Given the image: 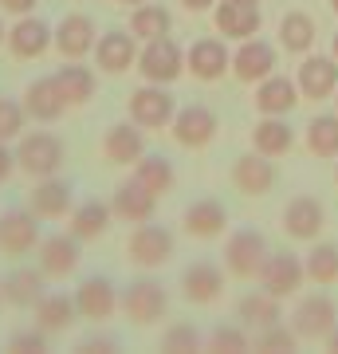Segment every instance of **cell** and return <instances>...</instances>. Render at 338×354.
I'll return each mask as SVG.
<instances>
[{"instance_id":"9","label":"cell","mask_w":338,"mask_h":354,"mask_svg":"<svg viewBox=\"0 0 338 354\" xmlns=\"http://www.w3.org/2000/svg\"><path fill=\"white\" fill-rule=\"evenodd\" d=\"M177 114V99L169 95L165 83H146L130 95V122H138L142 130H165Z\"/></svg>"},{"instance_id":"32","label":"cell","mask_w":338,"mask_h":354,"mask_svg":"<svg viewBox=\"0 0 338 354\" xmlns=\"http://www.w3.org/2000/svg\"><path fill=\"white\" fill-rule=\"evenodd\" d=\"M111 216H114L111 205L99 201V197H91V201H83V205L71 209V225H67V232L79 236V241H99V236H106V228H111Z\"/></svg>"},{"instance_id":"24","label":"cell","mask_w":338,"mask_h":354,"mask_svg":"<svg viewBox=\"0 0 338 354\" xmlns=\"http://www.w3.org/2000/svg\"><path fill=\"white\" fill-rule=\"evenodd\" d=\"M95 44H99L95 20L83 12H67L55 28V48H59L63 59H83L87 51H95Z\"/></svg>"},{"instance_id":"55","label":"cell","mask_w":338,"mask_h":354,"mask_svg":"<svg viewBox=\"0 0 338 354\" xmlns=\"http://www.w3.org/2000/svg\"><path fill=\"white\" fill-rule=\"evenodd\" d=\"M335 185H338V165H335Z\"/></svg>"},{"instance_id":"23","label":"cell","mask_w":338,"mask_h":354,"mask_svg":"<svg viewBox=\"0 0 338 354\" xmlns=\"http://www.w3.org/2000/svg\"><path fill=\"white\" fill-rule=\"evenodd\" d=\"M111 209H114L118 221H126V225H142V221H153V213H158V193H150L138 177H130V181H122V185L114 189Z\"/></svg>"},{"instance_id":"21","label":"cell","mask_w":338,"mask_h":354,"mask_svg":"<svg viewBox=\"0 0 338 354\" xmlns=\"http://www.w3.org/2000/svg\"><path fill=\"white\" fill-rule=\"evenodd\" d=\"M75 307L79 315L91 319V323H102L118 311V288H114L111 276H87L75 288Z\"/></svg>"},{"instance_id":"7","label":"cell","mask_w":338,"mask_h":354,"mask_svg":"<svg viewBox=\"0 0 338 354\" xmlns=\"http://www.w3.org/2000/svg\"><path fill=\"white\" fill-rule=\"evenodd\" d=\"M169 130H173L177 146H185V150H205V146L216 138L220 118H216V111L209 102H189V106H177Z\"/></svg>"},{"instance_id":"27","label":"cell","mask_w":338,"mask_h":354,"mask_svg":"<svg viewBox=\"0 0 338 354\" xmlns=\"http://www.w3.org/2000/svg\"><path fill=\"white\" fill-rule=\"evenodd\" d=\"M102 153L111 165H134L146 153V130L138 122H114L102 138Z\"/></svg>"},{"instance_id":"19","label":"cell","mask_w":338,"mask_h":354,"mask_svg":"<svg viewBox=\"0 0 338 354\" xmlns=\"http://www.w3.org/2000/svg\"><path fill=\"white\" fill-rule=\"evenodd\" d=\"M276 71V48L260 36H248L240 39V48L232 51V75L240 83H260Z\"/></svg>"},{"instance_id":"8","label":"cell","mask_w":338,"mask_h":354,"mask_svg":"<svg viewBox=\"0 0 338 354\" xmlns=\"http://www.w3.org/2000/svg\"><path fill=\"white\" fill-rule=\"evenodd\" d=\"M260 288L272 291V295H279V299H291V295H299L303 283H307V268H303V256L299 252H267V260H263L260 268Z\"/></svg>"},{"instance_id":"51","label":"cell","mask_w":338,"mask_h":354,"mask_svg":"<svg viewBox=\"0 0 338 354\" xmlns=\"http://www.w3.org/2000/svg\"><path fill=\"white\" fill-rule=\"evenodd\" d=\"M118 4H126V8H130V4H134V8H138V4H146V0H118Z\"/></svg>"},{"instance_id":"20","label":"cell","mask_w":338,"mask_h":354,"mask_svg":"<svg viewBox=\"0 0 338 354\" xmlns=\"http://www.w3.org/2000/svg\"><path fill=\"white\" fill-rule=\"evenodd\" d=\"M181 225H185V232L193 241H216V236H225V228H228V209L216 197H197L193 205H185Z\"/></svg>"},{"instance_id":"47","label":"cell","mask_w":338,"mask_h":354,"mask_svg":"<svg viewBox=\"0 0 338 354\" xmlns=\"http://www.w3.org/2000/svg\"><path fill=\"white\" fill-rule=\"evenodd\" d=\"M36 4L39 0H0V8H4V12H16V16H28Z\"/></svg>"},{"instance_id":"18","label":"cell","mask_w":338,"mask_h":354,"mask_svg":"<svg viewBox=\"0 0 338 354\" xmlns=\"http://www.w3.org/2000/svg\"><path fill=\"white\" fill-rule=\"evenodd\" d=\"M213 24L216 32L225 39H248V36H260V24H263V16H260V4H244V0H216L213 4Z\"/></svg>"},{"instance_id":"38","label":"cell","mask_w":338,"mask_h":354,"mask_svg":"<svg viewBox=\"0 0 338 354\" xmlns=\"http://www.w3.org/2000/svg\"><path fill=\"white\" fill-rule=\"evenodd\" d=\"M169 28H173V12L165 8V4H138L134 12H130V32L146 44V39H158V36H169Z\"/></svg>"},{"instance_id":"2","label":"cell","mask_w":338,"mask_h":354,"mask_svg":"<svg viewBox=\"0 0 338 354\" xmlns=\"http://www.w3.org/2000/svg\"><path fill=\"white\" fill-rule=\"evenodd\" d=\"M63 162H67V146H63L59 134L51 130H36V134H24L20 146H16V169H24L28 177H51L59 174Z\"/></svg>"},{"instance_id":"43","label":"cell","mask_w":338,"mask_h":354,"mask_svg":"<svg viewBox=\"0 0 338 354\" xmlns=\"http://www.w3.org/2000/svg\"><path fill=\"white\" fill-rule=\"evenodd\" d=\"M162 351H200V330L193 323H173V327L162 335Z\"/></svg>"},{"instance_id":"33","label":"cell","mask_w":338,"mask_h":354,"mask_svg":"<svg viewBox=\"0 0 338 354\" xmlns=\"http://www.w3.org/2000/svg\"><path fill=\"white\" fill-rule=\"evenodd\" d=\"M314 39H319V24H314L311 12H303V8H291L283 20H279V44L288 55H307L314 48Z\"/></svg>"},{"instance_id":"26","label":"cell","mask_w":338,"mask_h":354,"mask_svg":"<svg viewBox=\"0 0 338 354\" xmlns=\"http://www.w3.org/2000/svg\"><path fill=\"white\" fill-rule=\"evenodd\" d=\"M51 44H55V32L32 12L20 16V20L12 24V32H8V48H12L16 59H39Z\"/></svg>"},{"instance_id":"17","label":"cell","mask_w":338,"mask_h":354,"mask_svg":"<svg viewBox=\"0 0 338 354\" xmlns=\"http://www.w3.org/2000/svg\"><path fill=\"white\" fill-rule=\"evenodd\" d=\"M95 64H99V71H106V75L130 71V67L138 64V36H134V32H122V28L102 32L99 44H95Z\"/></svg>"},{"instance_id":"15","label":"cell","mask_w":338,"mask_h":354,"mask_svg":"<svg viewBox=\"0 0 338 354\" xmlns=\"http://www.w3.org/2000/svg\"><path fill=\"white\" fill-rule=\"evenodd\" d=\"M181 295H185L193 307H209L225 295V268L213 264V260H193V264L181 272Z\"/></svg>"},{"instance_id":"39","label":"cell","mask_w":338,"mask_h":354,"mask_svg":"<svg viewBox=\"0 0 338 354\" xmlns=\"http://www.w3.org/2000/svg\"><path fill=\"white\" fill-rule=\"evenodd\" d=\"M307 150L314 158H338V111L335 114H314L311 122H307Z\"/></svg>"},{"instance_id":"36","label":"cell","mask_w":338,"mask_h":354,"mask_svg":"<svg viewBox=\"0 0 338 354\" xmlns=\"http://www.w3.org/2000/svg\"><path fill=\"white\" fill-rule=\"evenodd\" d=\"M130 177H138L142 185L150 193H158V197H165V193H173L177 185V169L169 158H162V153H142L138 162H134V174Z\"/></svg>"},{"instance_id":"50","label":"cell","mask_w":338,"mask_h":354,"mask_svg":"<svg viewBox=\"0 0 338 354\" xmlns=\"http://www.w3.org/2000/svg\"><path fill=\"white\" fill-rule=\"evenodd\" d=\"M330 55L338 59V32H335V39H330Z\"/></svg>"},{"instance_id":"14","label":"cell","mask_w":338,"mask_h":354,"mask_svg":"<svg viewBox=\"0 0 338 354\" xmlns=\"http://www.w3.org/2000/svg\"><path fill=\"white\" fill-rule=\"evenodd\" d=\"M295 83H299V95L303 99H311V102L335 99V91H338V59L335 55H314V51H307L303 64H299Z\"/></svg>"},{"instance_id":"54","label":"cell","mask_w":338,"mask_h":354,"mask_svg":"<svg viewBox=\"0 0 338 354\" xmlns=\"http://www.w3.org/2000/svg\"><path fill=\"white\" fill-rule=\"evenodd\" d=\"M330 8H335V12H338V0H330Z\"/></svg>"},{"instance_id":"29","label":"cell","mask_w":338,"mask_h":354,"mask_svg":"<svg viewBox=\"0 0 338 354\" xmlns=\"http://www.w3.org/2000/svg\"><path fill=\"white\" fill-rule=\"evenodd\" d=\"M4 304L12 307H36L48 295V272L44 268H16L4 276Z\"/></svg>"},{"instance_id":"22","label":"cell","mask_w":338,"mask_h":354,"mask_svg":"<svg viewBox=\"0 0 338 354\" xmlns=\"http://www.w3.org/2000/svg\"><path fill=\"white\" fill-rule=\"evenodd\" d=\"M79 236L71 232H55V236H44L39 241V268L48 272V279H67L79 268L83 252H79Z\"/></svg>"},{"instance_id":"52","label":"cell","mask_w":338,"mask_h":354,"mask_svg":"<svg viewBox=\"0 0 338 354\" xmlns=\"http://www.w3.org/2000/svg\"><path fill=\"white\" fill-rule=\"evenodd\" d=\"M4 36H8V32H4V24H0V44H4Z\"/></svg>"},{"instance_id":"40","label":"cell","mask_w":338,"mask_h":354,"mask_svg":"<svg viewBox=\"0 0 338 354\" xmlns=\"http://www.w3.org/2000/svg\"><path fill=\"white\" fill-rule=\"evenodd\" d=\"M24 122H28L24 102H16V99H0V142L20 138V134H24Z\"/></svg>"},{"instance_id":"41","label":"cell","mask_w":338,"mask_h":354,"mask_svg":"<svg viewBox=\"0 0 338 354\" xmlns=\"http://www.w3.org/2000/svg\"><path fill=\"white\" fill-rule=\"evenodd\" d=\"M299 346V335L283 323H272V327L256 330V351H295Z\"/></svg>"},{"instance_id":"57","label":"cell","mask_w":338,"mask_h":354,"mask_svg":"<svg viewBox=\"0 0 338 354\" xmlns=\"http://www.w3.org/2000/svg\"><path fill=\"white\" fill-rule=\"evenodd\" d=\"M0 304H4V288H0Z\"/></svg>"},{"instance_id":"53","label":"cell","mask_w":338,"mask_h":354,"mask_svg":"<svg viewBox=\"0 0 338 354\" xmlns=\"http://www.w3.org/2000/svg\"><path fill=\"white\" fill-rule=\"evenodd\" d=\"M244 4H263V0H244Z\"/></svg>"},{"instance_id":"12","label":"cell","mask_w":338,"mask_h":354,"mask_svg":"<svg viewBox=\"0 0 338 354\" xmlns=\"http://www.w3.org/2000/svg\"><path fill=\"white\" fill-rule=\"evenodd\" d=\"M28 209L39 221H63V216H71V209H75V185L59 174L39 177L32 197H28Z\"/></svg>"},{"instance_id":"4","label":"cell","mask_w":338,"mask_h":354,"mask_svg":"<svg viewBox=\"0 0 338 354\" xmlns=\"http://www.w3.org/2000/svg\"><path fill=\"white\" fill-rule=\"evenodd\" d=\"M267 241L260 228H236L225 241V272L236 279H256L260 276L263 260H267Z\"/></svg>"},{"instance_id":"31","label":"cell","mask_w":338,"mask_h":354,"mask_svg":"<svg viewBox=\"0 0 338 354\" xmlns=\"http://www.w3.org/2000/svg\"><path fill=\"white\" fill-rule=\"evenodd\" d=\"M291 146H295V130H291L288 114H263L252 130V150L267 153V158H283Z\"/></svg>"},{"instance_id":"45","label":"cell","mask_w":338,"mask_h":354,"mask_svg":"<svg viewBox=\"0 0 338 354\" xmlns=\"http://www.w3.org/2000/svg\"><path fill=\"white\" fill-rule=\"evenodd\" d=\"M79 346H83V351H114V346H118V339H114V335H99V330H95V335H87Z\"/></svg>"},{"instance_id":"56","label":"cell","mask_w":338,"mask_h":354,"mask_svg":"<svg viewBox=\"0 0 338 354\" xmlns=\"http://www.w3.org/2000/svg\"><path fill=\"white\" fill-rule=\"evenodd\" d=\"M335 111H338V91H335Z\"/></svg>"},{"instance_id":"34","label":"cell","mask_w":338,"mask_h":354,"mask_svg":"<svg viewBox=\"0 0 338 354\" xmlns=\"http://www.w3.org/2000/svg\"><path fill=\"white\" fill-rule=\"evenodd\" d=\"M79 307H75V295H63V291H48L44 299L36 304V327L48 330V335H59L75 323Z\"/></svg>"},{"instance_id":"13","label":"cell","mask_w":338,"mask_h":354,"mask_svg":"<svg viewBox=\"0 0 338 354\" xmlns=\"http://www.w3.org/2000/svg\"><path fill=\"white\" fill-rule=\"evenodd\" d=\"M232 185L244 197H267V193L276 189V158H267L260 150L240 153L236 162H232Z\"/></svg>"},{"instance_id":"16","label":"cell","mask_w":338,"mask_h":354,"mask_svg":"<svg viewBox=\"0 0 338 354\" xmlns=\"http://www.w3.org/2000/svg\"><path fill=\"white\" fill-rule=\"evenodd\" d=\"M232 67V51L225 48V39L216 36H205V39H193L185 51V71H193V79L200 83H216Z\"/></svg>"},{"instance_id":"3","label":"cell","mask_w":338,"mask_h":354,"mask_svg":"<svg viewBox=\"0 0 338 354\" xmlns=\"http://www.w3.org/2000/svg\"><path fill=\"white\" fill-rule=\"evenodd\" d=\"M138 71L146 83H177L181 71H185V48L177 44L173 36H158L146 39V48L138 51Z\"/></svg>"},{"instance_id":"48","label":"cell","mask_w":338,"mask_h":354,"mask_svg":"<svg viewBox=\"0 0 338 354\" xmlns=\"http://www.w3.org/2000/svg\"><path fill=\"white\" fill-rule=\"evenodd\" d=\"M181 4H185L189 12H205V8H213L216 0H181Z\"/></svg>"},{"instance_id":"10","label":"cell","mask_w":338,"mask_h":354,"mask_svg":"<svg viewBox=\"0 0 338 354\" xmlns=\"http://www.w3.org/2000/svg\"><path fill=\"white\" fill-rule=\"evenodd\" d=\"M39 216L32 209H4L0 216V256L8 260H20L32 248H39Z\"/></svg>"},{"instance_id":"30","label":"cell","mask_w":338,"mask_h":354,"mask_svg":"<svg viewBox=\"0 0 338 354\" xmlns=\"http://www.w3.org/2000/svg\"><path fill=\"white\" fill-rule=\"evenodd\" d=\"M236 319L248 330H263V327H272V323H283V299L272 295V291H263V288L248 291V295H240Z\"/></svg>"},{"instance_id":"37","label":"cell","mask_w":338,"mask_h":354,"mask_svg":"<svg viewBox=\"0 0 338 354\" xmlns=\"http://www.w3.org/2000/svg\"><path fill=\"white\" fill-rule=\"evenodd\" d=\"M303 268H307V279H311V283H319V288L338 283V244L311 241V248L303 252Z\"/></svg>"},{"instance_id":"35","label":"cell","mask_w":338,"mask_h":354,"mask_svg":"<svg viewBox=\"0 0 338 354\" xmlns=\"http://www.w3.org/2000/svg\"><path fill=\"white\" fill-rule=\"evenodd\" d=\"M55 83H59L63 99L71 102V106H83V102L95 99V87H99V79L91 67H83L79 59H63V67L55 71Z\"/></svg>"},{"instance_id":"42","label":"cell","mask_w":338,"mask_h":354,"mask_svg":"<svg viewBox=\"0 0 338 354\" xmlns=\"http://www.w3.org/2000/svg\"><path fill=\"white\" fill-rule=\"evenodd\" d=\"M209 351H228V354H236V351H248V327L240 323V327H213V335H209Z\"/></svg>"},{"instance_id":"11","label":"cell","mask_w":338,"mask_h":354,"mask_svg":"<svg viewBox=\"0 0 338 354\" xmlns=\"http://www.w3.org/2000/svg\"><path fill=\"white\" fill-rule=\"evenodd\" d=\"M283 232H288L291 241H303L311 244L319 241V232L326 225V205L314 197V193H295L288 205H283Z\"/></svg>"},{"instance_id":"6","label":"cell","mask_w":338,"mask_h":354,"mask_svg":"<svg viewBox=\"0 0 338 354\" xmlns=\"http://www.w3.org/2000/svg\"><path fill=\"white\" fill-rule=\"evenodd\" d=\"M338 323V307L326 291H314V295H303L295 311H291V330L299 335V342H319L326 339Z\"/></svg>"},{"instance_id":"25","label":"cell","mask_w":338,"mask_h":354,"mask_svg":"<svg viewBox=\"0 0 338 354\" xmlns=\"http://www.w3.org/2000/svg\"><path fill=\"white\" fill-rule=\"evenodd\" d=\"M67 106H71V102L63 99L55 75L32 79V83L24 87V111H28V118H36V122H59Z\"/></svg>"},{"instance_id":"28","label":"cell","mask_w":338,"mask_h":354,"mask_svg":"<svg viewBox=\"0 0 338 354\" xmlns=\"http://www.w3.org/2000/svg\"><path fill=\"white\" fill-rule=\"evenodd\" d=\"M299 102H303L299 83L288 79V75H276V71H272L267 79L256 83V111L260 114H291Z\"/></svg>"},{"instance_id":"5","label":"cell","mask_w":338,"mask_h":354,"mask_svg":"<svg viewBox=\"0 0 338 354\" xmlns=\"http://www.w3.org/2000/svg\"><path fill=\"white\" fill-rule=\"evenodd\" d=\"M173 252H177L173 232L165 225H153V221H142L130 232V241H126V256H130V264H138V268H162L173 260Z\"/></svg>"},{"instance_id":"46","label":"cell","mask_w":338,"mask_h":354,"mask_svg":"<svg viewBox=\"0 0 338 354\" xmlns=\"http://www.w3.org/2000/svg\"><path fill=\"white\" fill-rule=\"evenodd\" d=\"M16 169V153L8 150V142H0V181H8Z\"/></svg>"},{"instance_id":"1","label":"cell","mask_w":338,"mask_h":354,"mask_svg":"<svg viewBox=\"0 0 338 354\" xmlns=\"http://www.w3.org/2000/svg\"><path fill=\"white\" fill-rule=\"evenodd\" d=\"M118 311H122L134 327H150V323H158V319L169 311V291L150 276L130 279V283L118 291Z\"/></svg>"},{"instance_id":"49","label":"cell","mask_w":338,"mask_h":354,"mask_svg":"<svg viewBox=\"0 0 338 354\" xmlns=\"http://www.w3.org/2000/svg\"><path fill=\"white\" fill-rule=\"evenodd\" d=\"M326 346H330V351H338V323H335V330L326 335Z\"/></svg>"},{"instance_id":"44","label":"cell","mask_w":338,"mask_h":354,"mask_svg":"<svg viewBox=\"0 0 338 354\" xmlns=\"http://www.w3.org/2000/svg\"><path fill=\"white\" fill-rule=\"evenodd\" d=\"M8 351H48V330L39 327H28V330H16L12 339H8Z\"/></svg>"}]
</instances>
